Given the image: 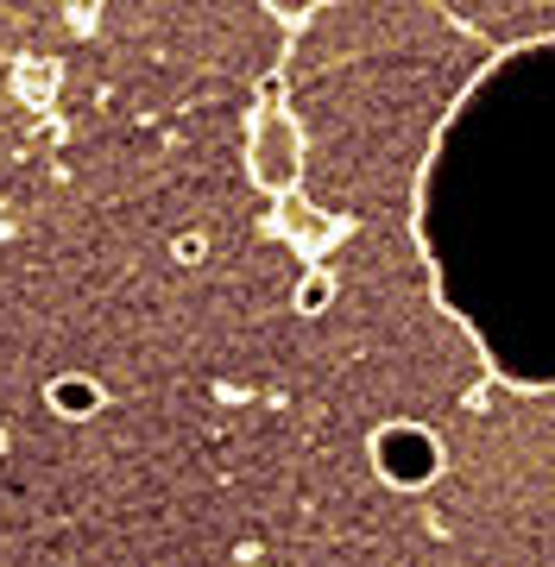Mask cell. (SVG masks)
I'll return each mask as SVG.
<instances>
[{"instance_id": "6da1fadb", "label": "cell", "mask_w": 555, "mask_h": 567, "mask_svg": "<svg viewBox=\"0 0 555 567\" xmlns=\"http://www.w3.org/2000/svg\"><path fill=\"white\" fill-rule=\"evenodd\" d=\"M51 398H58L63 416H83V410H95V385H76V379H63V385L51 391Z\"/></svg>"}]
</instances>
